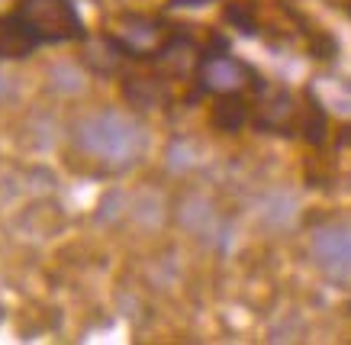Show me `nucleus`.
Here are the masks:
<instances>
[{
  "instance_id": "4",
  "label": "nucleus",
  "mask_w": 351,
  "mask_h": 345,
  "mask_svg": "<svg viewBox=\"0 0 351 345\" xmlns=\"http://www.w3.org/2000/svg\"><path fill=\"white\" fill-rule=\"evenodd\" d=\"M200 84L219 97H232L252 84V68L229 52H210L200 62Z\"/></svg>"
},
{
  "instance_id": "1",
  "label": "nucleus",
  "mask_w": 351,
  "mask_h": 345,
  "mask_svg": "<svg viewBox=\"0 0 351 345\" xmlns=\"http://www.w3.org/2000/svg\"><path fill=\"white\" fill-rule=\"evenodd\" d=\"M75 145L81 155L110 171H123L145 155L149 132L123 110H94L75 123Z\"/></svg>"
},
{
  "instance_id": "6",
  "label": "nucleus",
  "mask_w": 351,
  "mask_h": 345,
  "mask_svg": "<svg viewBox=\"0 0 351 345\" xmlns=\"http://www.w3.org/2000/svg\"><path fill=\"white\" fill-rule=\"evenodd\" d=\"M36 49L32 36L23 29V23L16 16H0V58H23Z\"/></svg>"
},
{
  "instance_id": "8",
  "label": "nucleus",
  "mask_w": 351,
  "mask_h": 345,
  "mask_svg": "<svg viewBox=\"0 0 351 345\" xmlns=\"http://www.w3.org/2000/svg\"><path fill=\"white\" fill-rule=\"evenodd\" d=\"M13 94H16V87H13V78L7 75L3 68H0V107H3V104H7Z\"/></svg>"
},
{
  "instance_id": "2",
  "label": "nucleus",
  "mask_w": 351,
  "mask_h": 345,
  "mask_svg": "<svg viewBox=\"0 0 351 345\" xmlns=\"http://www.w3.org/2000/svg\"><path fill=\"white\" fill-rule=\"evenodd\" d=\"M13 16L32 36V43H68L84 36V23L71 0H20Z\"/></svg>"
},
{
  "instance_id": "3",
  "label": "nucleus",
  "mask_w": 351,
  "mask_h": 345,
  "mask_svg": "<svg viewBox=\"0 0 351 345\" xmlns=\"http://www.w3.org/2000/svg\"><path fill=\"white\" fill-rule=\"evenodd\" d=\"M309 259L335 284H351V223H322L309 239Z\"/></svg>"
},
{
  "instance_id": "7",
  "label": "nucleus",
  "mask_w": 351,
  "mask_h": 345,
  "mask_svg": "<svg viewBox=\"0 0 351 345\" xmlns=\"http://www.w3.org/2000/svg\"><path fill=\"white\" fill-rule=\"evenodd\" d=\"M181 219H184V226L191 229L193 236H206V229L213 226L216 213H213V206L206 204L203 197H191V200H187V206H184Z\"/></svg>"
},
{
  "instance_id": "5",
  "label": "nucleus",
  "mask_w": 351,
  "mask_h": 345,
  "mask_svg": "<svg viewBox=\"0 0 351 345\" xmlns=\"http://www.w3.org/2000/svg\"><path fill=\"white\" fill-rule=\"evenodd\" d=\"M117 45H123L129 55H149L161 45L158 23L142 20V16H126L117 26Z\"/></svg>"
},
{
  "instance_id": "9",
  "label": "nucleus",
  "mask_w": 351,
  "mask_h": 345,
  "mask_svg": "<svg viewBox=\"0 0 351 345\" xmlns=\"http://www.w3.org/2000/svg\"><path fill=\"white\" fill-rule=\"evenodd\" d=\"M348 142H351V126H348Z\"/></svg>"
}]
</instances>
